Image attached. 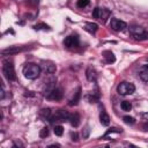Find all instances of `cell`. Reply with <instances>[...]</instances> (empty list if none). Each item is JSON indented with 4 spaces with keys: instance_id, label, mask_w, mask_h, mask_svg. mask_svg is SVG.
Here are the masks:
<instances>
[{
    "instance_id": "cell-1",
    "label": "cell",
    "mask_w": 148,
    "mask_h": 148,
    "mask_svg": "<svg viewBox=\"0 0 148 148\" xmlns=\"http://www.w3.org/2000/svg\"><path fill=\"white\" fill-rule=\"evenodd\" d=\"M42 68L36 64H28L23 68V75L29 80H35L39 76Z\"/></svg>"
},
{
    "instance_id": "cell-2",
    "label": "cell",
    "mask_w": 148,
    "mask_h": 148,
    "mask_svg": "<svg viewBox=\"0 0 148 148\" xmlns=\"http://www.w3.org/2000/svg\"><path fill=\"white\" fill-rule=\"evenodd\" d=\"M130 32H131V35L134 37V39H136V40H145V39H148V32H146L142 27H139V25H131V27H130Z\"/></svg>"
},
{
    "instance_id": "cell-3",
    "label": "cell",
    "mask_w": 148,
    "mask_h": 148,
    "mask_svg": "<svg viewBox=\"0 0 148 148\" xmlns=\"http://www.w3.org/2000/svg\"><path fill=\"white\" fill-rule=\"evenodd\" d=\"M2 72H3V75L7 80L9 81H14L16 79V74H15V69H14V65L13 62L10 61H3V65H2Z\"/></svg>"
},
{
    "instance_id": "cell-4",
    "label": "cell",
    "mask_w": 148,
    "mask_h": 148,
    "mask_svg": "<svg viewBox=\"0 0 148 148\" xmlns=\"http://www.w3.org/2000/svg\"><path fill=\"white\" fill-rule=\"evenodd\" d=\"M117 91L119 95H131L135 91V86L131 82H120L117 87Z\"/></svg>"
},
{
    "instance_id": "cell-5",
    "label": "cell",
    "mask_w": 148,
    "mask_h": 148,
    "mask_svg": "<svg viewBox=\"0 0 148 148\" xmlns=\"http://www.w3.org/2000/svg\"><path fill=\"white\" fill-rule=\"evenodd\" d=\"M110 15H111V13H110V10L106 9V8L96 7V8L92 10V16H94L95 18L102 21V22H105V21L110 17Z\"/></svg>"
},
{
    "instance_id": "cell-6",
    "label": "cell",
    "mask_w": 148,
    "mask_h": 148,
    "mask_svg": "<svg viewBox=\"0 0 148 148\" xmlns=\"http://www.w3.org/2000/svg\"><path fill=\"white\" fill-rule=\"evenodd\" d=\"M45 97L47 99H53V101H60L62 98V90L60 88H57V87H53L51 89H47L45 90L44 92Z\"/></svg>"
},
{
    "instance_id": "cell-7",
    "label": "cell",
    "mask_w": 148,
    "mask_h": 148,
    "mask_svg": "<svg viewBox=\"0 0 148 148\" xmlns=\"http://www.w3.org/2000/svg\"><path fill=\"white\" fill-rule=\"evenodd\" d=\"M80 44V39L76 35H69L65 38L64 40V45L68 49H74V47H77Z\"/></svg>"
},
{
    "instance_id": "cell-8",
    "label": "cell",
    "mask_w": 148,
    "mask_h": 148,
    "mask_svg": "<svg viewBox=\"0 0 148 148\" xmlns=\"http://www.w3.org/2000/svg\"><path fill=\"white\" fill-rule=\"evenodd\" d=\"M110 27L114 31H123V30H125L127 28V24H126V22H124L121 20L112 18L111 22H110Z\"/></svg>"
},
{
    "instance_id": "cell-9",
    "label": "cell",
    "mask_w": 148,
    "mask_h": 148,
    "mask_svg": "<svg viewBox=\"0 0 148 148\" xmlns=\"http://www.w3.org/2000/svg\"><path fill=\"white\" fill-rule=\"evenodd\" d=\"M69 114L71 113H68L67 111H65V110H58L57 112H56V114L53 116V117H51L50 119V121H53V120H59V121H64V120H68V118H69Z\"/></svg>"
},
{
    "instance_id": "cell-10",
    "label": "cell",
    "mask_w": 148,
    "mask_h": 148,
    "mask_svg": "<svg viewBox=\"0 0 148 148\" xmlns=\"http://www.w3.org/2000/svg\"><path fill=\"white\" fill-rule=\"evenodd\" d=\"M68 120H69V123H71V125L73 127H77L80 125V116H79V113H71Z\"/></svg>"
},
{
    "instance_id": "cell-11",
    "label": "cell",
    "mask_w": 148,
    "mask_h": 148,
    "mask_svg": "<svg viewBox=\"0 0 148 148\" xmlns=\"http://www.w3.org/2000/svg\"><path fill=\"white\" fill-rule=\"evenodd\" d=\"M103 58H104L106 64H112V62L116 61V57L111 51H104L103 52Z\"/></svg>"
},
{
    "instance_id": "cell-12",
    "label": "cell",
    "mask_w": 148,
    "mask_h": 148,
    "mask_svg": "<svg viewBox=\"0 0 148 148\" xmlns=\"http://www.w3.org/2000/svg\"><path fill=\"white\" fill-rule=\"evenodd\" d=\"M86 76H87V79L89 81H96L97 73H96V71L92 67H88L87 71H86Z\"/></svg>"
},
{
    "instance_id": "cell-13",
    "label": "cell",
    "mask_w": 148,
    "mask_h": 148,
    "mask_svg": "<svg viewBox=\"0 0 148 148\" xmlns=\"http://www.w3.org/2000/svg\"><path fill=\"white\" fill-rule=\"evenodd\" d=\"M99 121H101V124L104 125V126H108V125L110 124V117H109V114H108L105 111H101Z\"/></svg>"
},
{
    "instance_id": "cell-14",
    "label": "cell",
    "mask_w": 148,
    "mask_h": 148,
    "mask_svg": "<svg viewBox=\"0 0 148 148\" xmlns=\"http://www.w3.org/2000/svg\"><path fill=\"white\" fill-rule=\"evenodd\" d=\"M84 29L90 34H95L97 31V29H98V25L96 23H92V22H87L84 24Z\"/></svg>"
},
{
    "instance_id": "cell-15",
    "label": "cell",
    "mask_w": 148,
    "mask_h": 148,
    "mask_svg": "<svg viewBox=\"0 0 148 148\" xmlns=\"http://www.w3.org/2000/svg\"><path fill=\"white\" fill-rule=\"evenodd\" d=\"M139 75H140V79H141L143 82H147V83H148V66H143V67L140 69Z\"/></svg>"
},
{
    "instance_id": "cell-16",
    "label": "cell",
    "mask_w": 148,
    "mask_h": 148,
    "mask_svg": "<svg viewBox=\"0 0 148 148\" xmlns=\"http://www.w3.org/2000/svg\"><path fill=\"white\" fill-rule=\"evenodd\" d=\"M43 69H44L47 74H52V73L56 72V65H53L52 62H44Z\"/></svg>"
},
{
    "instance_id": "cell-17",
    "label": "cell",
    "mask_w": 148,
    "mask_h": 148,
    "mask_svg": "<svg viewBox=\"0 0 148 148\" xmlns=\"http://www.w3.org/2000/svg\"><path fill=\"white\" fill-rule=\"evenodd\" d=\"M80 98H81V89L79 88V89H77V91H76V92L74 94L73 98H72V99L69 101V103H68V104H69L71 106H73V105H76V104L79 103Z\"/></svg>"
},
{
    "instance_id": "cell-18",
    "label": "cell",
    "mask_w": 148,
    "mask_h": 148,
    "mask_svg": "<svg viewBox=\"0 0 148 148\" xmlns=\"http://www.w3.org/2000/svg\"><path fill=\"white\" fill-rule=\"evenodd\" d=\"M23 47H18V46H12V47H8L6 50L2 51V54H14V53H17L20 51H22Z\"/></svg>"
},
{
    "instance_id": "cell-19",
    "label": "cell",
    "mask_w": 148,
    "mask_h": 148,
    "mask_svg": "<svg viewBox=\"0 0 148 148\" xmlns=\"http://www.w3.org/2000/svg\"><path fill=\"white\" fill-rule=\"evenodd\" d=\"M51 109H42L40 110V112H39V114H40V117H43L44 119H50L52 116H51Z\"/></svg>"
},
{
    "instance_id": "cell-20",
    "label": "cell",
    "mask_w": 148,
    "mask_h": 148,
    "mask_svg": "<svg viewBox=\"0 0 148 148\" xmlns=\"http://www.w3.org/2000/svg\"><path fill=\"white\" fill-rule=\"evenodd\" d=\"M120 106H121V109L124 111H131V109H132V104L130 102H127V101H123Z\"/></svg>"
},
{
    "instance_id": "cell-21",
    "label": "cell",
    "mask_w": 148,
    "mask_h": 148,
    "mask_svg": "<svg viewBox=\"0 0 148 148\" xmlns=\"http://www.w3.org/2000/svg\"><path fill=\"white\" fill-rule=\"evenodd\" d=\"M34 29H36V30H50V27L47 25V24H45V23H38V24H36L35 27H34Z\"/></svg>"
},
{
    "instance_id": "cell-22",
    "label": "cell",
    "mask_w": 148,
    "mask_h": 148,
    "mask_svg": "<svg viewBox=\"0 0 148 148\" xmlns=\"http://www.w3.org/2000/svg\"><path fill=\"white\" fill-rule=\"evenodd\" d=\"M123 120H124V123L127 124V125H133V124L135 123V119H134L133 117H131V116H125V117L123 118Z\"/></svg>"
},
{
    "instance_id": "cell-23",
    "label": "cell",
    "mask_w": 148,
    "mask_h": 148,
    "mask_svg": "<svg viewBox=\"0 0 148 148\" xmlns=\"http://www.w3.org/2000/svg\"><path fill=\"white\" fill-rule=\"evenodd\" d=\"M62 133H64V127H62L61 125H57V126L54 127V134L58 135V136H61Z\"/></svg>"
},
{
    "instance_id": "cell-24",
    "label": "cell",
    "mask_w": 148,
    "mask_h": 148,
    "mask_svg": "<svg viewBox=\"0 0 148 148\" xmlns=\"http://www.w3.org/2000/svg\"><path fill=\"white\" fill-rule=\"evenodd\" d=\"M89 5V0H77V7L83 8Z\"/></svg>"
},
{
    "instance_id": "cell-25",
    "label": "cell",
    "mask_w": 148,
    "mask_h": 148,
    "mask_svg": "<svg viewBox=\"0 0 148 148\" xmlns=\"http://www.w3.org/2000/svg\"><path fill=\"white\" fill-rule=\"evenodd\" d=\"M111 133H121V130L116 128V127H112V128H110L109 131H106V133L104 134V136H106V135H109V134H111Z\"/></svg>"
},
{
    "instance_id": "cell-26",
    "label": "cell",
    "mask_w": 148,
    "mask_h": 148,
    "mask_svg": "<svg viewBox=\"0 0 148 148\" xmlns=\"http://www.w3.org/2000/svg\"><path fill=\"white\" fill-rule=\"evenodd\" d=\"M49 135V130H47V127H43L42 130H40V132H39V136L40 138H46Z\"/></svg>"
},
{
    "instance_id": "cell-27",
    "label": "cell",
    "mask_w": 148,
    "mask_h": 148,
    "mask_svg": "<svg viewBox=\"0 0 148 148\" xmlns=\"http://www.w3.org/2000/svg\"><path fill=\"white\" fill-rule=\"evenodd\" d=\"M89 132H90L89 127H88V126H86V127H84V130L82 131V136H83V139H87V138L89 136Z\"/></svg>"
},
{
    "instance_id": "cell-28",
    "label": "cell",
    "mask_w": 148,
    "mask_h": 148,
    "mask_svg": "<svg viewBox=\"0 0 148 148\" xmlns=\"http://www.w3.org/2000/svg\"><path fill=\"white\" fill-rule=\"evenodd\" d=\"M71 138H72L73 141H77V140H79V135H77L76 132H72V133H71Z\"/></svg>"
},
{
    "instance_id": "cell-29",
    "label": "cell",
    "mask_w": 148,
    "mask_h": 148,
    "mask_svg": "<svg viewBox=\"0 0 148 148\" xmlns=\"http://www.w3.org/2000/svg\"><path fill=\"white\" fill-rule=\"evenodd\" d=\"M142 118H143L146 121H148V112H146V113H142Z\"/></svg>"
},
{
    "instance_id": "cell-30",
    "label": "cell",
    "mask_w": 148,
    "mask_h": 148,
    "mask_svg": "<svg viewBox=\"0 0 148 148\" xmlns=\"http://www.w3.org/2000/svg\"><path fill=\"white\" fill-rule=\"evenodd\" d=\"M143 130H145V131H148V121L143 125Z\"/></svg>"
}]
</instances>
